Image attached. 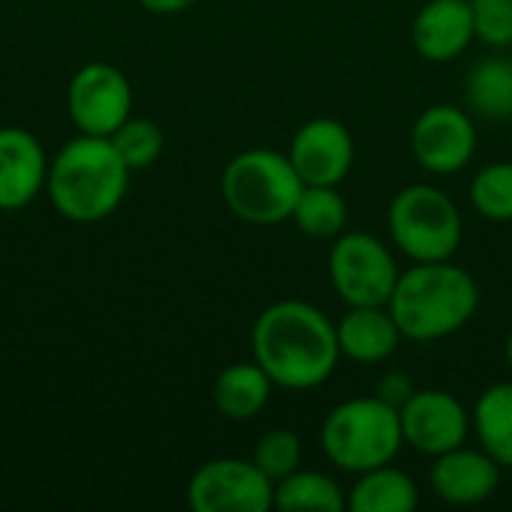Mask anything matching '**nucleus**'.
<instances>
[{
    "label": "nucleus",
    "mask_w": 512,
    "mask_h": 512,
    "mask_svg": "<svg viewBox=\"0 0 512 512\" xmlns=\"http://www.w3.org/2000/svg\"><path fill=\"white\" fill-rule=\"evenodd\" d=\"M303 180L288 153L255 147L237 153L222 171L228 210L249 225H279L291 219Z\"/></svg>",
    "instance_id": "obj_5"
},
{
    "label": "nucleus",
    "mask_w": 512,
    "mask_h": 512,
    "mask_svg": "<svg viewBox=\"0 0 512 512\" xmlns=\"http://www.w3.org/2000/svg\"><path fill=\"white\" fill-rule=\"evenodd\" d=\"M387 231L393 246L411 264L453 261L462 249L465 222L456 201L444 189L432 183H411L390 201Z\"/></svg>",
    "instance_id": "obj_6"
},
{
    "label": "nucleus",
    "mask_w": 512,
    "mask_h": 512,
    "mask_svg": "<svg viewBox=\"0 0 512 512\" xmlns=\"http://www.w3.org/2000/svg\"><path fill=\"white\" fill-rule=\"evenodd\" d=\"M252 360L282 390H315L342 360L336 321L306 300H276L252 324Z\"/></svg>",
    "instance_id": "obj_1"
},
{
    "label": "nucleus",
    "mask_w": 512,
    "mask_h": 512,
    "mask_svg": "<svg viewBox=\"0 0 512 512\" xmlns=\"http://www.w3.org/2000/svg\"><path fill=\"white\" fill-rule=\"evenodd\" d=\"M48 180L45 150L33 132L18 126L0 129V210L27 207Z\"/></svg>",
    "instance_id": "obj_15"
},
{
    "label": "nucleus",
    "mask_w": 512,
    "mask_h": 512,
    "mask_svg": "<svg viewBox=\"0 0 512 512\" xmlns=\"http://www.w3.org/2000/svg\"><path fill=\"white\" fill-rule=\"evenodd\" d=\"M387 309L405 339L438 342L459 333L477 315L480 285L453 261L411 264L399 273Z\"/></svg>",
    "instance_id": "obj_2"
},
{
    "label": "nucleus",
    "mask_w": 512,
    "mask_h": 512,
    "mask_svg": "<svg viewBox=\"0 0 512 512\" xmlns=\"http://www.w3.org/2000/svg\"><path fill=\"white\" fill-rule=\"evenodd\" d=\"M303 186H342L354 168V138L336 117L306 120L288 147Z\"/></svg>",
    "instance_id": "obj_12"
},
{
    "label": "nucleus",
    "mask_w": 512,
    "mask_h": 512,
    "mask_svg": "<svg viewBox=\"0 0 512 512\" xmlns=\"http://www.w3.org/2000/svg\"><path fill=\"white\" fill-rule=\"evenodd\" d=\"M291 219L312 240H336L348 225V204L339 186H303Z\"/></svg>",
    "instance_id": "obj_22"
},
{
    "label": "nucleus",
    "mask_w": 512,
    "mask_h": 512,
    "mask_svg": "<svg viewBox=\"0 0 512 512\" xmlns=\"http://www.w3.org/2000/svg\"><path fill=\"white\" fill-rule=\"evenodd\" d=\"M471 432L501 468L512 471V381H498L477 396Z\"/></svg>",
    "instance_id": "obj_19"
},
{
    "label": "nucleus",
    "mask_w": 512,
    "mask_h": 512,
    "mask_svg": "<svg viewBox=\"0 0 512 512\" xmlns=\"http://www.w3.org/2000/svg\"><path fill=\"white\" fill-rule=\"evenodd\" d=\"M276 483L252 459H210L186 489L195 512H267L273 507Z\"/></svg>",
    "instance_id": "obj_8"
},
{
    "label": "nucleus",
    "mask_w": 512,
    "mask_h": 512,
    "mask_svg": "<svg viewBox=\"0 0 512 512\" xmlns=\"http://www.w3.org/2000/svg\"><path fill=\"white\" fill-rule=\"evenodd\" d=\"M69 120L81 135L111 138L117 126L132 117L129 78L111 63H87L75 72L66 93Z\"/></svg>",
    "instance_id": "obj_10"
},
{
    "label": "nucleus",
    "mask_w": 512,
    "mask_h": 512,
    "mask_svg": "<svg viewBox=\"0 0 512 512\" xmlns=\"http://www.w3.org/2000/svg\"><path fill=\"white\" fill-rule=\"evenodd\" d=\"M477 42L489 48L512 45V0H471Z\"/></svg>",
    "instance_id": "obj_26"
},
{
    "label": "nucleus",
    "mask_w": 512,
    "mask_h": 512,
    "mask_svg": "<svg viewBox=\"0 0 512 512\" xmlns=\"http://www.w3.org/2000/svg\"><path fill=\"white\" fill-rule=\"evenodd\" d=\"M414 381H411V375H405V372H387L384 378H381V384H378V396L384 399V402H390V405H396V408H402L411 396H414Z\"/></svg>",
    "instance_id": "obj_27"
},
{
    "label": "nucleus",
    "mask_w": 512,
    "mask_h": 512,
    "mask_svg": "<svg viewBox=\"0 0 512 512\" xmlns=\"http://www.w3.org/2000/svg\"><path fill=\"white\" fill-rule=\"evenodd\" d=\"M420 504L417 483L393 462L357 474L348 492V510L354 512H411Z\"/></svg>",
    "instance_id": "obj_18"
},
{
    "label": "nucleus",
    "mask_w": 512,
    "mask_h": 512,
    "mask_svg": "<svg viewBox=\"0 0 512 512\" xmlns=\"http://www.w3.org/2000/svg\"><path fill=\"white\" fill-rule=\"evenodd\" d=\"M471 207L489 222H512V162L483 165L468 186Z\"/></svg>",
    "instance_id": "obj_23"
},
{
    "label": "nucleus",
    "mask_w": 512,
    "mask_h": 512,
    "mask_svg": "<svg viewBox=\"0 0 512 512\" xmlns=\"http://www.w3.org/2000/svg\"><path fill=\"white\" fill-rule=\"evenodd\" d=\"M252 462L273 480H285L288 474H294L303 462V444H300V435L291 432V429H270L261 435L258 447H255V456Z\"/></svg>",
    "instance_id": "obj_25"
},
{
    "label": "nucleus",
    "mask_w": 512,
    "mask_h": 512,
    "mask_svg": "<svg viewBox=\"0 0 512 512\" xmlns=\"http://www.w3.org/2000/svg\"><path fill=\"white\" fill-rule=\"evenodd\" d=\"M411 42L429 63L459 60L477 42L471 0H429L414 18Z\"/></svg>",
    "instance_id": "obj_14"
},
{
    "label": "nucleus",
    "mask_w": 512,
    "mask_h": 512,
    "mask_svg": "<svg viewBox=\"0 0 512 512\" xmlns=\"http://www.w3.org/2000/svg\"><path fill=\"white\" fill-rule=\"evenodd\" d=\"M405 447L399 408L375 396L339 402L321 423V450L342 474H363L393 462Z\"/></svg>",
    "instance_id": "obj_4"
},
{
    "label": "nucleus",
    "mask_w": 512,
    "mask_h": 512,
    "mask_svg": "<svg viewBox=\"0 0 512 512\" xmlns=\"http://www.w3.org/2000/svg\"><path fill=\"white\" fill-rule=\"evenodd\" d=\"M114 150L120 153V159L126 162L129 171L135 168H147L162 156L165 147V135L159 129V123L147 120V117H126L117 132L111 135Z\"/></svg>",
    "instance_id": "obj_24"
},
{
    "label": "nucleus",
    "mask_w": 512,
    "mask_h": 512,
    "mask_svg": "<svg viewBox=\"0 0 512 512\" xmlns=\"http://www.w3.org/2000/svg\"><path fill=\"white\" fill-rule=\"evenodd\" d=\"M48 198L60 216L78 225L111 216L129 189V168L111 138L78 135L48 165Z\"/></svg>",
    "instance_id": "obj_3"
},
{
    "label": "nucleus",
    "mask_w": 512,
    "mask_h": 512,
    "mask_svg": "<svg viewBox=\"0 0 512 512\" xmlns=\"http://www.w3.org/2000/svg\"><path fill=\"white\" fill-rule=\"evenodd\" d=\"M273 381L270 375L255 363H231L225 366L216 381H213V405L219 408V414H225L228 420H252L258 417L270 396H273Z\"/></svg>",
    "instance_id": "obj_17"
},
{
    "label": "nucleus",
    "mask_w": 512,
    "mask_h": 512,
    "mask_svg": "<svg viewBox=\"0 0 512 512\" xmlns=\"http://www.w3.org/2000/svg\"><path fill=\"white\" fill-rule=\"evenodd\" d=\"M477 123L471 111L459 105H429L417 114L411 126V156L414 162L438 177L465 171L477 153Z\"/></svg>",
    "instance_id": "obj_9"
},
{
    "label": "nucleus",
    "mask_w": 512,
    "mask_h": 512,
    "mask_svg": "<svg viewBox=\"0 0 512 512\" xmlns=\"http://www.w3.org/2000/svg\"><path fill=\"white\" fill-rule=\"evenodd\" d=\"M405 447L435 459L462 447L471 435V411L450 390H414V396L399 408Z\"/></svg>",
    "instance_id": "obj_11"
},
{
    "label": "nucleus",
    "mask_w": 512,
    "mask_h": 512,
    "mask_svg": "<svg viewBox=\"0 0 512 512\" xmlns=\"http://www.w3.org/2000/svg\"><path fill=\"white\" fill-rule=\"evenodd\" d=\"M501 465L483 447H456L432 459L429 486L450 507H477L501 486Z\"/></svg>",
    "instance_id": "obj_13"
},
{
    "label": "nucleus",
    "mask_w": 512,
    "mask_h": 512,
    "mask_svg": "<svg viewBox=\"0 0 512 512\" xmlns=\"http://www.w3.org/2000/svg\"><path fill=\"white\" fill-rule=\"evenodd\" d=\"M504 354H507V366L512 369V327H510V336H507V348H504Z\"/></svg>",
    "instance_id": "obj_29"
},
{
    "label": "nucleus",
    "mask_w": 512,
    "mask_h": 512,
    "mask_svg": "<svg viewBox=\"0 0 512 512\" xmlns=\"http://www.w3.org/2000/svg\"><path fill=\"white\" fill-rule=\"evenodd\" d=\"M327 273L345 306H387L402 270L393 249L381 237L366 231H342L333 240Z\"/></svg>",
    "instance_id": "obj_7"
},
{
    "label": "nucleus",
    "mask_w": 512,
    "mask_h": 512,
    "mask_svg": "<svg viewBox=\"0 0 512 512\" xmlns=\"http://www.w3.org/2000/svg\"><path fill=\"white\" fill-rule=\"evenodd\" d=\"M273 507L285 512H339L348 507V498L330 474L297 468L276 483Z\"/></svg>",
    "instance_id": "obj_20"
},
{
    "label": "nucleus",
    "mask_w": 512,
    "mask_h": 512,
    "mask_svg": "<svg viewBox=\"0 0 512 512\" xmlns=\"http://www.w3.org/2000/svg\"><path fill=\"white\" fill-rule=\"evenodd\" d=\"M198 0H141V6L153 15H177L189 6H195Z\"/></svg>",
    "instance_id": "obj_28"
},
{
    "label": "nucleus",
    "mask_w": 512,
    "mask_h": 512,
    "mask_svg": "<svg viewBox=\"0 0 512 512\" xmlns=\"http://www.w3.org/2000/svg\"><path fill=\"white\" fill-rule=\"evenodd\" d=\"M336 339L345 360L375 366L390 360L405 336L387 306H348L336 321Z\"/></svg>",
    "instance_id": "obj_16"
},
{
    "label": "nucleus",
    "mask_w": 512,
    "mask_h": 512,
    "mask_svg": "<svg viewBox=\"0 0 512 512\" xmlns=\"http://www.w3.org/2000/svg\"><path fill=\"white\" fill-rule=\"evenodd\" d=\"M465 96L474 114L489 120H510L512 117V57L495 54L480 60L468 81Z\"/></svg>",
    "instance_id": "obj_21"
}]
</instances>
